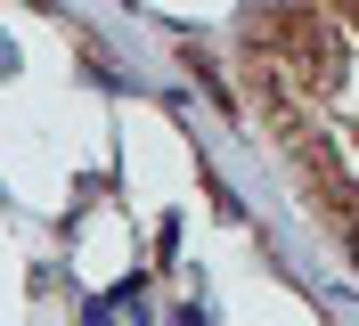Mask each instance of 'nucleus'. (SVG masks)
<instances>
[{"mask_svg":"<svg viewBox=\"0 0 359 326\" xmlns=\"http://www.w3.org/2000/svg\"><path fill=\"white\" fill-rule=\"evenodd\" d=\"M343 237H351V261H359V220H351V229H343Z\"/></svg>","mask_w":359,"mask_h":326,"instance_id":"nucleus-1","label":"nucleus"}]
</instances>
